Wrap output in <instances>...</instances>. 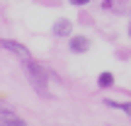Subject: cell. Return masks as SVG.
I'll return each mask as SVG.
<instances>
[{
    "instance_id": "1",
    "label": "cell",
    "mask_w": 131,
    "mask_h": 126,
    "mask_svg": "<svg viewBox=\"0 0 131 126\" xmlns=\"http://www.w3.org/2000/svg\"><path fill=\"white\" fill-rule=\"evenodd\" d=\"M22 68H24V73H27L29 83L34 85V90H37V92H41V95H46V70L34 61L32 56L22 58Z\"/></svg>"
},
{
    "instance_id": "2",
    "label": "cell",
    "mask_w": 131,
    "mask_h": 126,
    "mask_svg": "<svg viewBox=\"0 0 131 126\" xmlns=\"http://www.w3.org/2000/svg\"><path fill=\"white\" fill-rule=\"evenodd\" d=\"M0 49H5V51H12V53H17L19 58H27V56H29L27 46H22L19 41H12V39H0Z\"/></svg>"
},
{
    "instance_id": "3",
    "label": "cell",
    "mask_w": 131,
    "mask_h": 126,
    "mask_svg": "<svg viewBox=\"0 0 131 126\" xmlns=\"http://www.w3.org/2000/svg\"><path fill=\"white\" fill-rule=\"evenodd\" d=\"M68 49H70V53H88L90 51V39L88 37H73L70 39V44H68Z\"/></svg>"
},
{
    "instance_id": "4",
    "label": "cell",
    "mask_w": 131,
    "mask_h": 126,
    "mask_svg": "<svg viewBox=\"0 0 131 126\" xmlns=\"http://www.w3.org/2000/svg\"><path fill=\"white\" fill-rule=\"evenodd\" d=\"M70 32H73V22H70V19L61 17V19L53 22V34H56V37H68Z\"/></svg>"
},
{
    "instance_id": "5",
    "label": "cell",
    "mask_w": 131,
    "mask_h": 126,
    "mask_svg": "<svg viewBox=\"0 0 131 126\" xmlns=\"http://www.w3.org/2000/svg\"><path fill=\"white\" fill-rule=\"evenodd\" d=\"M0 124H5V126H22L24 121L19 117H15L12 112H0Z\"/></svg>"
},
{
    "instance_id": "6",
    "label": "cell",
    "mask_w": 131,
    "mask_h": 126,
    "mask_svg": "<svg viewBox=\"0 0 131 126\" xmlns=\"http://www.w3.org/2000/svg\"><path fill=\"white\" fill-rule=\"evenodd\" d=\"M97 85H100L102 90H107V87H114V73H109V70L100 73V75H97Z\"/></svg>"
},
{
    "instance_id": "7",
    "label": "cell",
    "mask_w": 131,
    "mask_h": 126,
    "mask_svg": "<svg viewBox=\"0 0 131 126\" xmlns=\"http://www.w3.org/2000/svg\"><path fill=\"white\" fill-rule=\"evenodd\" d=\"M102 104H107V107H112V109H122L124 114H129V117H131V102H117V99H104Z\"/></svg>"
},
{
    "instance_id": "8",
    "label": "cell",
    "mask_w": 131,
    "mask_h": 126,
    "mask_svg": "<svg viewBox=\"0 0 131 126\" xmlns=\"http://www.w3.org/2000/svg\"><path fill=\"white\" fill-rule=\"evenodd\" d=\"M70 5H73V7H83V5H88L90 0H68Z\"/></svg>"
},
{
    "instance_id": "9",
    "label": "cell",
    "mask_w": 131,
    "mask_h": 126,
    "mask_svg": "<svg viewBox=\"0 0 131 126\" xmlns=\"http://www.w3.org/2000/svg\"><path fill=\"white\" fill-rule=\"evenodd\" d=\"M102 10H112V0H102Z\"/></svg>"
},
{
    "instance_id": "10",
    "label": "cell",
    "mask_w": 131,
    "mask_h": 126,
    "mask_svg": "<svg viewBox=\"0 0 131 126\" xmlns=\"http://www.w3.org/2000/svg\"><path fill=\"white\" fill-rule=\"evenodd\" d=\"M129 37H131V24H129Z\"/></svg>"
}]
</instances>
